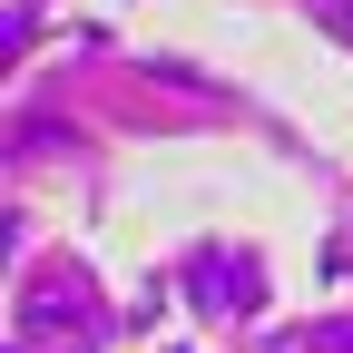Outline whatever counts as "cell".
<instances>
[{"label": "cell", "instance_id": "cell-1", "mask_svg": "<svg viewBox=\"0 0 353 353\" xmlns=\"http://www.w3.org/2000/svg\"><path fill=\"white\" fill-rule=\"evenodd\" d=\"M30 324L50 334V343H69V324H79V294H69V285H30V294H20V334H30Z\"/></svg>", "mask_w": 353, "mask_h": 353}, {"label": "cell", "instance_id": "cell-2", "mask_svg": "<svg viewBox=\"0 0 353 353\" xmlns=\"http://www.w3.org/2000/svg\"><path fill=\"white\" fill-rule=\"evenodd\" d=\"M314 10H324V20H334V30H353V0H314Z\"/></svg>", "mask_w": 353, "mask_h": 353}]
</instances>
